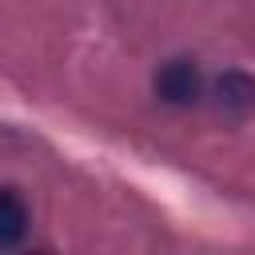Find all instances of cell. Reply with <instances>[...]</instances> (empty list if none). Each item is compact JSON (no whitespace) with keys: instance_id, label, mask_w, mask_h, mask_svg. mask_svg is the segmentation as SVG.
I'll return each instance as SVG.
<instances>
[{"instance_id":"obj_1","label":"cell","mask_w":255,"mask_h":255,"mask_svg":"<svg viewBox=\"0 0 255 255\" xmlns=\"http://www.w3.org/2000/svg\"><path fill=\"white\" fill-rule=\"evenodd\" d=\"M155 96L171 108H191L199 96H203V76L195 68V60H167L159 72H155Z\"/></svg>"},{"instance_id":"obj_3","label":"cell","mask_w":255,"mask_h":255,"mask_svg":"<svg viewBox=\"0 0 255 255\" xmlns=\"http://www.w3.org/2000/svg\"><path fill=\"white\" fill-rule=\"evenodd\" d=\"M28 235V203L20 199V191L0 187V251L16 247Z\"/></svg>"},{"instance_id":"obj_2","label":"cell","mask_w":255,"mask_h":255,"mask_svg":"<svg viewBox=\"0 0 255 255\" xmlns=\"http://www.w3.org/2000/svg\"><path fill=\"white\" fill-rule=\"evenodd\" d=\"M215 104L227 116H243L255 108V80L247 72H223L215 80Z\"/></svg>"}]
</instances>
